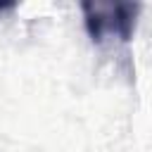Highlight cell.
<instances>
[{"label":"cell","mask_w":152,"mask_h":152,"mask_svg":"<svg viewBox=\"0 0 152 152\" xmlns=\"http://www.w3.org/2000/svg\"><path fill=\"white\" fill-rule=\"evenodd\" d=\"M140 2H100V0H88L81 2L83 12V24L95 45L104 43H128L133 38L138 14H140Z\"/></svg>","instance_id":"obj_1"}]
</instances>
